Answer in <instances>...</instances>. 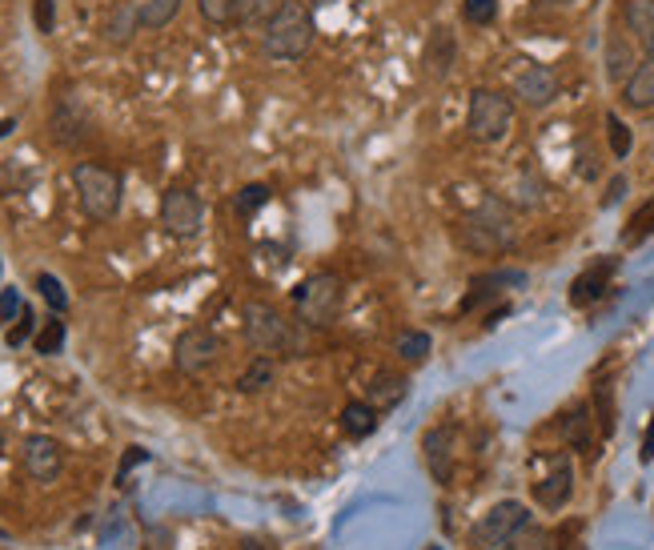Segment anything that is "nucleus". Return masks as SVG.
<instances>
[{
    "label": "nucleus",
    "mask_w": 654,
    "mask_h": 550,
    "mask_svg": "<svg viewBox=\"0 0 654 550\" xmlns=\"http://www.w3.org/2000/svg\"><path fill=\"white\" fill-rule=\"evenodd\" d=\"M594 422L606 438L615 434V386L610 382H594Z\"/></svg>",
    "instance_id": "nucleus-27"
},
{
    "label": "nucleus",
    "mask_w": 654,
    "mask_h": 550,
    "mask_svg": "<svg viewBox=\"0 0 654 550\" xmlns=\"http://www.w3.org/2000/svg\"><path fill=\"white\" fill-rule=\"evenodd\" d=\"M160 226L181 241L198 238L201 226H205V205H201L198 193L186 186L165 189V198H160Z\"/></svg>",
    "instance_id": "nucleus-7"
},
{
    "label": "nucleus",
    "mask_w": 654,
    "mask_h": 550,
    "mask_svg": "<svg viewBox=\"0 0 654 550\" xmlns=\"http://www.w3.org/2000/svg\"><path fill=\"white\" fill-rule=\"evenodd\" d=\"M622 193H627V177H615V181H610V189H606L603 205H618V201H622Z\"/></svg>",
    "instance_id": "nucleus-44"
},
{
    "label": "nucleus",
    "mask_w": 654,
    "mask_h": 550,
    "mask_svg": "<svg viewBox=\"0 0 654 550\" xmlns=\"http://www.w3.org/2000/svg\"><path fill=\"white\" fill-rule=\"evenodd\" d=\"M606 138H610V153H615L618 162H622V157H630V145H634V138H630V125L618 113H606Z\"/></svg>",
    "instance_id": "nucleus-30"
},
{
    "label": "nucleus",
    "mask_w": 654,
    "mask_h": 550,
    "mask_svg": "<svg viewBox=\"0 0 654 550\" xmlns=\"http://www.w3.org/2000/svg\"><path fill=\"white\" fill-rule=\"evenodd\" d=\"M514 125V100L498 88H474L469 93V109H466V133L481 145H495L502 141Z\"/></svg>",
    "instance_id": "nucleus-5"
},
{
    "label": "nucleus",
    "mask_w": 654,
    "mask_h": 550,
    "mask_svg": "<svg viewBox=\"0 0 654 550\" xmlns=\"http://www.w3.org/2000/svg\"><path fill=\"white\" fill-rule=\"evenodd\" d=\"M639 458L642 463H654V414H651V422H646V434H642Z\"/></svg>",
    "instance_id": "nucleus-42"
},
{
    "label": "nucleus",
    "mask_w": 654,
    "mask_h": 550,
    "mask_svg": "<svg viewBox=\"0 0 654 550\" xmlns=\"http://www.w3.org/2000/svg\"><path fill=\"white\" fill-rule=\"evenodd\" d=\"M64 346V322H45V330L37 334V354H45V358H52V354H61Z\"/></svg>",
    "instance_id": "nucleus-35"
},
{
    "label": "nucleus",
    "mask_w": 654,
    "mask_h": 550,
    "mask_svg": "<svg viewBox=\"0 0 654 550\" xmlns=\"http://www.w3.org/2000/svg\"><path fill=\"white\" fill-rule=\"evenodd\" d=\"M555 4H570V0H555Z\"/></svg>",
    "instance_id": "nucleus-48"
},
{
    "label": "nucleus",
    "mask_w": 654,
    "mask_h": 550,
    "mask_svg": "<svg viewBox=\"0 0 654 550\" xmlns=\"http://www.w3.org/2000/svg\"><path fill=\"white\" fill-rule=\"evenodd\" d=\"M594 410L586 406V402H579V406H570L567 414H562V422H558V430H562V438H567L570 451H586L594 438Z\"/></svg>",
    "instance_id": "nucleus-20"
},
{
    "label": "nucleus",
    "mask_w": 654,
    "mask_h": 550,
    "mask_svg": "<svg viewBox=\"0 0 654 550\" xmlns=\"http://www.w3.org/2000/svg\"><path fill=\"white\" fill-rule=\"evenodd\" d=\"M618 270L615 258H606V262L591 265V270H582L579 277H574V286H570V306H594V301L603 298L606 289H610V274Z\"/></svg>",
    "instance_id": "nucleus-13"
},
{
    "label": "nucleus",
    "mask_w": 654,
    "mask_h": 550,
    "mask_svg": "<svg viewBox=\"0 0 654 550\" xmlns=\"http://www.w3.org/2000/svg\"><path fill=\"white\" fill-rule=\"evenodd\" d=\"M37 289H40V298L49 301V306H52L57 313H61L64 306H69V294H64V286H61V282H57L52 274H40V277H37Z\"/></svg>",
    "instance_id": "nucleus-37"
},
{
    "label": "nucleus",
    "mask_w": 654,
    "mask_h": 550,
    "mask_svg": "<svg viewBox=\"0 0 654 550\" xmlns=\"http://www.w3.org/2000/svg\"><path fill=\"white\" fill-rule=\"evenodd\" d=\"M9 129H16V121H0V138H4V133H9Z\"/></svg>",
    "instance_id": "nucleus-46"
},
{
    "label": "nucleus",
    "mask_w": 654,
    "mask_h": 550,
    "mask_svg": "<svg viewBox=\"0 0 654 550\" xmlns=\"http://www.w3.org/2000/svg\"><path fill=\"white\" fill-rule=\"evenodd\" d=\"M241 550H270L261 538H241Z\"/></svg>",
    "instance_id": "nucleus-45"
},
{
    "label": "nucleus",
    "mask_w": 654,
    "mask_h": 550,
    "mask_svg": "<svg viewBox=\"0 0 654 550\" xmlns=\"http://www.w3.org/2000/svg\"><path fill=\"white\" fill-rule=\"evenodd\" d=\"M85 138H88L85 117L76 113L73 100H61V105H57V113H52V141L64 145V150H73L76 141H85Z\"/></svg>",
    "instance_id": "nucleus-21"
},
{
    "label": "nucleus",
    "mask_w": 654,
    "mask_h": 550,
    "mask_svg": "<svg viewBox=\"0 0 654 550\" xmlns=\"http://www.w3.org/2000/svg\"><path fill=\"white\" fill-rule=\"evenodd\" d=\"M145 458H148V451H141V446H129V454L121 458V470H117V478H129V470H133V466H141Z\"/></svg>",
    "instance_id": "nucleus-40"
},
{
    "label": "nucleus",
    "mask_w": 654,
    "mask_h": 550,
    "mask_svg": "<svg viewBox=\"0 0 654 550\" xmlns=\"http://www.w3.org/2000/svg\"><path fill=\"white\" fill-rule=\"evenodd\" d=\"M141 33V9H136L133 0H124V4H117L109 16H105V25H100V37H105V45H129V40Z\"/></svg>",
    "instance_id": "nucleus-16"
},
{
    "label": "nucleus",
    "mask_w": 654,
    "mask_h": 550,
    "mask_svg": "<svg viewBox=\"0 0 654 550\" xmlns=\"http://www.w3.org/2000/svg\"><path fill=\"white\" fill-rule=\"evenodd\" d=\"M282 9V0H237V25H265Z\"/></svg>",
    "instance_id": "nucleus-28"
},
{
    "label": "nucleus",
    "mask_w": 654,
    "mask_h": 550,
    "mask_svg": "<svg viewBox=\"0 0 654 550\" xmlns=\"http://www.w3.org/2000/svg\"><path fill=\"white\" fill-rule=\"evenodd\" d=\"M514 97L531 109H546L550 100L558 97V73L550 64H526L519 76H514Z\"/></svg>",
    "instance_id": "nucleus-12"
},
{
    "label": "nucleus",
    "mask_w": 654,
    "mask_h": 550,
    "mask_svg": "<svg viewBox=\"0 0 654 550\" xmlns=\"http://www.w3.org/2000/svg\"><path fill=\"white\" fill-rule=\"evenodd\" d=\"M406 394H409V382L402 374H394V370H378V374L366 382V402H370L378 414L402 406Z\"/></svg>",
    "instance_id": "nucleus-14"
},
{
    "label": "nucleus",
    "mask_w": 654,
    "mask_h": 550,
    "mask_svg": "<svg viewBox=\"0 0 654 550\" xmlns=\"http://www.w3.org/2000/svg\"><path fill=\"white\" fill-rule=\"evenodd\" d=\"M0 446H4V426H0Z\"/></svg>",
    "instance_id": "nucleus-47"
},
{
    "label": "nucleus",
    "mask_w": 654,
    "mask_h": 550,
    "mask_svg": "<svg viewBox=\"0 0 654 550\" xmlns=\"http://www.w3.org/2000/svg\"><path fill=\"white\" fill-rule=\"evenodd\" d=\"M502 550H550V535H546V530H538V526L526 523Z\"/></svg>",
    "instance_id": "nucleus-33"
},
{
    "label": "nucleus",
    "mask_w": 654,
    "mask_h": 550,
    "mask_svg": "<svg viewBox=\"0 0 654 550\" xmlns=\"http://www.w3.org/2000/svg\"><path fill=\"white\" fill-rule=\"evenodd\" d=\"M33 21H37V33L49 37L52 25H57V9H52V0H33Z\"/></svg>",
    "instance_id": "nucleus-38"
},
{
    "label": "nucleus",
    "mask_w": 654,
    "mask_h": 550,
    "mask_svg": "<svg viewBox=\"0 0 654 550\" xmlns=\"http://www.w3.org/2000/svg\"><path fill=\"white\" fill-rule=\"evenodd\" d=\"M457 238H462V246L474 253L510 250V246H514V222H510V210L495 198L481 201V210H474L466 222H462Z\"/></svg>",
    "instance_id": "nucleus-4"
},
{
    "label": "nucleus",
    "mask_w": 654,
    "mask_h": 550,
    "mask_svg": "<svg viewBox=\"0 0 654 550\" xmlns=\"http://www.w3.org/2000/svg\"><path fill=\"white\" fill-rule=\"evenodd\" d=\"M217 358H222V338H217L213 330H201V325L186 330V334L177 338V346H174V366L181 370V374H189V378H198V374H205V370H213V366H217Z\"/></svg>",
    "instance_id": "nucleus-9"
},
{
    "label": "nucleus",
    "mask_w": 654,
    "mask_h": 550,
    "mask_svg": "<svg viewBox=\"0 0 654 550\" xmlns=\"http://www.w3.org/2000/svg\"><path fill=\"white\" fill-rule=\"evenodd\" d=\"M265 201H270V189H265V186H246L234 198V210H237V217H253V213H258Z\"/></svg>",
    "instance_id": "nucleus-34"
},
{
    "label": "nucleus",
    "mask_w": 654,
    "mask_h": 550,
    "mask_svg": "<svg viewBox=\"0 0 654 550\" xmlns=\"http://www.w3.org/2000/svg\"><path fill=\"white\" fill-rule=\"evenodd\" d=\"M28 334H33V313L21 310V325H13V330L4 334V342H9V346H21V342H25Z\"/></svg>",
    "instance_id": "nucleus-39"
},
{
    "label": "nucleus",
    "mask_w": 654,
    "mask_h": 550,
    "mask_svg": "<svg viewBox=\"0 0 654 550\" xmlns=\"http://www.w3.org/2000/svg\"><path fill=\"white\" fill-rule=\"evenodd\" d=\"M462 16H466L469 25H490L498 16V0H462Z\"/></svg>",
    "instance_id": "nucleus-36"
},
{
    "label": "nucleus",
    "mask_w": 654,
    "mask_h": 550,
    "mask_svg": "<svg viewBox=\"0 0 654 550\" xmlns=\"http://www.w3.org/2000/svg\"><path fill=\"white\" fill-rule=\"evenodd\" d=\"M273 378H277V366H273L270 354H261V358H253V362L246 366V374L237 378V390H241V394H261V390L273 386Z\"/></svg>",
    "instance_id": "nucleus-25"
},
{
    "label": "nucleus",
    "mask_w": 654,
    "mask_h": 550,
    "mask_svg": "<svg viewBox=\"0 0 654 550\" xmlns=\"http://www.w3.org/2000/svg\"><path fill=\"white\" fill-rule=\"evenodd\" d=\"M73 186H76V201H81V210L85 217L93 222H112L117 213H121V174H112L109 165H97V162H81L73 165Z\"/></svg>",
    "instance_id": "nucleus-3"
},
{
    "label": "nucleus",
    "mask_w": 654,
    "mask_h": 550,
    "mask_svg": "<svg viewBox=\"0 0 654 550\" xmlns=\"http://www.w3.org/2000/svg\"><path fill=\"white\" fill-rule=\"evenodd\" d=\"M634 49H630V40L627 37H610L606 40V76L610 81H627L630 73H634Z\"/></svg>",
    "instance_id": "nucleus-24"
},
{
    "label": "nucleus",
    "mask_w": 654,
    "mask_h": 550,
    "mask_svg": "<svg viewBox=\"0 0 654 550\" xmlns=\"http://www.w3.org/2000/svg\"><path fill=\"white\" fill-rule=\"evenodd\" d=\"M622 21H627L630 37L646 49V57H654V0H627L622 4Z\"/></svg>",
    "instance_id": "nucleus-19"
},
{
    "label": "nucleus",
    "mask_w": 654,
    "mask_h": 550,
    "mask_svg": "<svg viewBox=\"0 0 654 550\" xmlns=\"http://www.w3.org/2000/svg\"><path fill=\"white\" fill-rule=\"evenodd\" d=\"M526 277L522 274H490V277H478L474 286H469V294L462 298V313H469V310H478L481 301H490L498 294V286H522Z\"/></svg>",
    "instance_id": "nucleus-23"
},
{
    "label": "nucleus",
    "mask_w": 654,
    "mask_h": 550,
    "mask_svg": "<svg viewBox=\"0 0 654 550\" xmlns=\"http://www.w3.org/2000/svg\"><path fill=\"white\" fill-rule=\"evenodd\" d=\"M294 310L301 325H330L342 310V277L337 274H309L294 289Z\"/></svg>",
    "instance_id": "nucleus-6"
},
{
    "label": "nucleus",
    "mask_w": 654,
    "mask_h": 550,
    "mask_svg": "<svg viewBox=\"0 0 654 550\" xmlns=\"http://www.w3.org/2000/svg\"><path fill=\"white\" fill-rule=\"evenodd\" d=\"M570 494H574V470H570L567 463L555 466V475H546L538 487H534V499H538V506H546V511H562L570 502Z\"/></svg>",
    "instance_id": "nucleus-17"
},
{
    "label": "nucleus",
    "mask_w": 654,
    "mask_h": 550,
    "mask_svg": "<svg viewBox=\"0 0 654 550\" xmlns=\"http://www.w3.org/2000/svg\"><path fill=\"white\" fill-rule=\"evenodd\" d=\"M526 523H531V511H526L522 502H498L495 511L481 514V523L474 526V547H478V550L507 547L510 538L519 535Z\"/></svg>",
    "instance_id": "nucleus-8"
},
{
    "label": "nucleus",
    "mask_w": 654,
    "mask_h": 550,
    "mask_svg": "<svg viewBox=\"0 0 654 550\" xmlns=\"http://www.w3.org/2000/svg\"><path fill=\"white\" fill-rule=\"evenodd\" d=\"M136 9H141V28L157 33V28H165L177 13H181V0H141Z\"/></svg>",
    "instance_id": "nucleus-26"
},
{
    "label": "nucleus",
    "mask_w": 654,
    "mask_h": 550,
    "mask_svg": "<svg viewBox=\"0 0 654 550\" xmlns=\"http://www.w3.org/2000/svg\"><path fill=\"white\" fill-rule=\"evenodd\" d=\"M21 466L33 482H57L64 470V446L49 434H28L21 446Z\"/></svg>",
    "instance_id": "nucleus-10"
},
{
    "label": "nucleus",
    "mask_w": 654,
    "mask_h": 550,
    "mask_svg": "<svg viewBox=\"0 0 654 550\" xmlns=\"http://www.w3.org/2000/svg\"><path fill=\"white\" fill-rule=\"evenodd\" d=\"M313 45V21H309L306 4L282 0V9L261 25V52L270 61H301Z\"/></svg>",
    "instance_id": "nucleus-2"
},
{
    "label": "nucleus",
    "mask_w": 654,
    "mask_h": 550,
    "mask_svg": "<svg viewBox=\"0 0 654 550\" xmlns=\"http://www.w3.org/2000/svg\"><path fill=\"white\" fill-rule=\"evenodd\" d=\"M246 338L258 354H277V358H301L306 354V330L277 313L270 301H249L246 306Z\"/></svg>",
    "instance_id": "nucleus-1"
},
{
    "label": "nucleus",
    "mask_w": 654,
    "mask_h": 550,
    "mask_svg": "<svg viewBox=\"0 0 654 550\" xmlns=\"http://www.w3.org/2000/svg\"><path fill=\"white\" fill-rule=\"evenodd\" d=\"M198 13L205 16L210 25H234L237 0H198Z\"/></svg>",
    "instance_id": "nucleus-31"
},
{
    "label": "nucleus",
    "mask_w": 654,
    "mask_h": 550,
    "mask_svg": "<svg viewBox=\"0 0 654 550\" xmlns=\"http://www.w3.org/2000/svg\"><path fill=\"white\" fill-rule=\"evenodd\" d=\"M654 234V198L642 205V210H634V217L627 222V234L622 238L627 241H642V238H651Z\"/></svg>",
    "instance_id": "nucleus-32"
},
{
    "label": "nucleus",
    "mask_w": 654,
    "mask_h": 550,
    "mask_svg": "<svg viewBox=\"0 0 654 550\" xmlns=\"http://www.w3.org/2000/svg\"><path fill=\"white\" fill-rule=\"evenodd\" d=\"M622 100L630 109H654V57H642L634 73L622 81Z\"/></svg>",
    "instance_id": "nucleus-18"
},
{
    "label": "nucleus",
    "mask_w": 654,
    "mask_h": 550,
    "mask_svg": "<svg viewBox=\"0 0 654 550\" xmlns=\"http://www.w3.org/2000/svg\"><path fill=\"white\" fill-rule=\"evenodd\" d=\"M16 310H21V298H16V289H4V294H0V318H4V322H13Z\"/></svg>",
    "instance_id": "nucleus-41"
},
{
    "label": "nucleus",
    "mask_w": 654,
    "mask_h": 550,
    "mask_svg": "<svg viewBox=\"0 0 654 550\" xmlns=\"http://www.w3.org/2000/svg\"><path fill=\"white\" fill-rule=\"evenodd\" d=\"M454 61H457V40H454V33L445 25H438L430 33V40H426V52H421V64H426V73L430 76H450V69H454Z\"/></svg>",
    "instance_id": "nucleus-15"
},
{
    "label": "nucleus",
    "mask_w": 654,
    "mask_h": 550,
    "mask_svg": "<svg viewBox=\"0 0 654 550\" xmlns=\"http://www.w3.org/2000/svg\"><path fill=\"white\" fill-rule=\"evenodd\" d=\"M421 454L430 466L433 482H450L454 478V458H457V430L454 426H430L421 434Z\"/></svg>",
    "instance_id": "nucleus-11"
},
{
    "label": "nucleus",
    "mask_w": 654,
    "mask_h": 550,
    "mask_svg": "<svg viewBox=\"0 0 654 550\" xmlns=\"http://www.w3.org/2000/svg\"><path fill=\"white\" fill-rule=\"evenodd\" d=\"M342 430H346L349 438H358V442L361 438H370L373 430H378V410L361 398L346 402V406H342Z\"/></svg>",
    "instance_id": "nucleus-22"
},
{
    "label": "nucleus",
    "mask_w": 654,
    "mask_h": 550,
    "mask_svg": "<svg viewBox=\"0 0 654 550\" xmlns=\"http://www.w3.org/2000/svg\"><path fill=\"white\" fill-rule=\"evenodd\" d=\"M579 174L586 177V181H594L598 177V165H594V153H591V145H582V153H579Z\"/></svg>",
    "instance_id": "nucleus-43"
},
{
    "label": "nucleus",
    "mask_w": 654,
    "mask_h": 550,
    "mask_svg": "<svg viewBox=\"0 0 654 550\" xmlns=\"http://www.w3.org/2000/svg\"><path fill=\"white\" fill-rule=\"evenodd\" d=\"M426 354H430V334L426 330H406L397 338V358L402 362H426Z\"/></svg>",
    "instance_id": "nucleus-29"
}]
</instances>
